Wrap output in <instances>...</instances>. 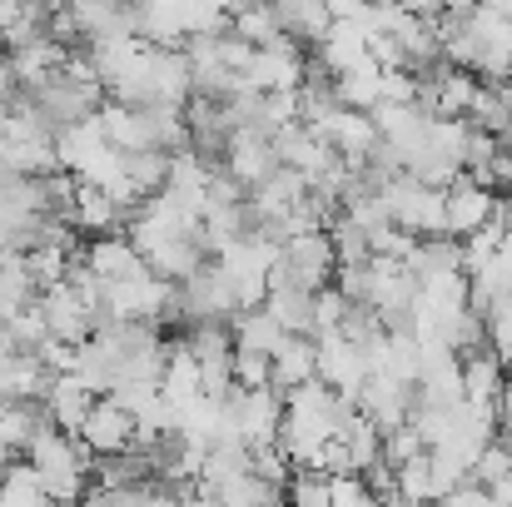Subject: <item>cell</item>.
<instances>
[{"label": "cell", "mask_w": 512, "mask_h": 507, "mask_svg": "<svg viewBox=\"0 0 512 507\" xmlns=\"http://www.w3.org/2000/svg\"><path fill=\"white\" fill-rule=\"evenodd\" d=\"M25 463L35 468L40 488L60 507H75L80 493L90 488V453L70 433H60V428H40L35 443L25 448Z\"/></svg>", "instance_id": "cell-1"}, {"label": "cell", "mask_w": 512, "mask_h": 507, "mask_svg": "<svg viewBox=\"0 0 512 507\" xmlns=\"http://www.w3.org/2000/svg\"><path fill=\"white\" fill-rule=\"evenodd\" d=\"M224 413L229 428L244 448L259 443H279V423H284V393L279 388H229L224 393Z\"/></svg>", "instance_id": "cell-2"}, {"label": "cell", "mask_w": 512, "mask_h": 507, "mask_svg": "<svg viewBox=\"0 0 512 507\" xmlns=\"http://www.w3.org/2000/svg\"><path fill=\"white\" fill-rule=\"evenodd\" d=\"M383 204H388L393 224L408 229L413 239L443 234V189H428L413 174H398V179L383 184Z\"/></svg>", "instance_id": "cell-3"}, {"label": "cell", "mask_w": 512, "mask_h": 507, "mask_svg": "<svg viewBox=\"0 0 512 507\" xmlns=\"http://www.w3.org/2000/svg\"><path fill=\"white\" fill-rule=\"evenodd\" d=\"M334 155H343L348 165H363L368 155H373V145H378V125H373V115L368 110H348V105H329L314 125H309Z\"/></svg>", "instance_id": "cell-4"}, {"label": "cell", "mask_w": 512, "mask_h": 507, "mask_svg": "<svg viewBox=\"0 0 512 507\" xmlns=\"http://www.w3.org/2000/svg\"><path fill=\"white\" fill-rule=\"evenodd\" d=\"M314 378L329 383L343 403H353L363 378H368V358H363L358 343H348L343 334H314Z\"/></svg>", "instance_id": "cell-5"}, {"label": "cell", "mask_w": 512, "mask_h": 507, "mask_svg": "<svg viewBox=\"0 0 512 507\" xmlns=\"http://www.w3.org/2000/svg\"><path fill=\"white\" fill-rule=\"evenodd\" d=\"M219 169L249 194L254 184H264L274 169H279V155H274V135L269 130H229L224 140V155H219Z\"/></svg>", "instance_id": "cell-6"}, {"label": "cell", "mask_w": 512, "mask_h": 507, "mask_svg": "<svg viewBox=\"0 0 512 507\" xmlns=\"http://www.w3.org/2000/svg\"><path fill=\"white\" fill-rule=\"evenodd\" d=\"M35 309H40V319H45V334L60 338V343H85V338L95 334V309L60 279V284H50V289H40L35 294Z\"/></svg>", "instance_id": "cell-7"}, {"label": "cell", "mask_w": 512, "mask_h": 507, "mask_svg": "<svg viewBox=\"0 0 512 507\" xmlns=\"http://www.w3.org/2000/svg\"><path fill=\"white\" fill-rule=\"evenodd\" d=\"M75 443L90 453V458H105V453H125L135 443V413H125L115 398H95L85 423L75 428Z\"/></svg>", "instance_id": "cell-8"}, {"label": "cell", "mask_w": 512, "mask_h": 507, "mask_svg": "<svg viewBox=\"0 0 512 507\" xmlns=\"http://www.w3.org/2000/svg\"><path fill=\"white\" fill-rule=\"evenodd\" d=\"M493 199H498V189L478 184L473 174H458V179L443 189V234L468 239L473 229H483V224L493 219Z\"/></svg>", "instance_id": "cell-9"}, {"label": "cell", "mask_w": 512, "mask_h": 507, "mask_svg": "<svg viewBox=\"0 0 512 507\" xmlns=\"http://www.w3.org/2000/svg\"><path fill=\"white\" fill-rule=\"evenodd\" d=\"M90 403H95V393H90L75 373H50V383H45V393H40L45 418H50L60 433H70V438H75V428L85 423Z\"/></svg>", "instance_id": "cell-10"}, {"label": "cell", "mask_w": 512, "mask_h": 507, "mask_svg": "<svg viewBox=\"0 0 512 507\" xmlns=\"http://www.w3.org/2000/svg\"><path fill=\"white\" fill-rule=\"evenodd\" d=\"M80 264H85L95 279L115 284V279L145 269V254H140L125 234H100V239H85V244H80Z\"/></svg>", "instance_id": "cell-11"}, {"label": "cell", "mask_w": 512, "mask_h": 507, "mask_svg": "<svg viewBox=\"0 0 512 507\" xmlns=\"http://www.w3.org/2000/svg\"><path fill=\"white\" fill-rule=\"evenodd\" d=\"M458 378H463V403L493 408L503 398V388H508V363L493 348H478V353H463L458 358Z\"/></svg>", "instance_id": "cell-12"}, {"label": "cell", "mask_w": 512, "mask_h": 507, "mask_svg": "<svg viewBox=\"0 0 512 507\" xmlns=\"http://www.w3.org/2000/svg\"><path fill=\"white\" fill-rule=\"evenodd\" d=\"M70 224H75V234H80V239L120 234L125 209H120V204H115L105 189H95V184H75V199H70Z\"/></svg>", "instance_id": "cell-13"}, {"label": "cell", "mask_w": 512, "mask_h": 507, "mask_svg": "<svg viewBox=\"0 0 512 507\" xmlns=\"http://www.w3.org/2000/svg\"><path fill=\"white\" fill-rule=\"evenodd\" d=\"M314 378V334H289L269 353V388L294 393Z\"/></svg>", "instance_id": "cell-14"}, {"label": "cell", "mask_w": 512, "mask_h": 507, "mask_svg": "<svg viewBox=\"0 0 512 507\" xmlns=\"http://www.w3.org/2000/svg\"><path fill=\"white\" fill-rule=\"evenodd\" d=\"M45 383H50V368L35 358V348L0 353V398H35L40 403Z\"/></svg>", "instance_id": "cell-15"}, {"label": "cell", "mask_w": 512, "mask_h": 507, "mask_svg": "<svg viewBox=\"0 0 512 507\" xmlns=\"http://www.w3.org/2000/svg\"><path fill=\"white\" fill-rule=\"evenodd\" d=\"M40 428H55V423L45 418V408L35 398H0V443L10 453H25Z\"/></svg>", "instance_id": "cell-16"}, {"label": "cell", "mask_w": 512, "mask_h": 507, "mask_svg": "<svg viewBox=\"0 0 512 507\" xmlns=\"http://www.w3.org/2000/svg\"><path fill=\"white\" fill-rule=\"evenodd\" d=\"M274 15H279V30L289 40H299L304 50H314L324 40V30L334 25L329 10H324V0H274Z\"/></svg>", "instance_id": "cell-17"}, {"label": "cell", "mask_w": 512, "mask_h": 507, "mask_svg": "<svg viewBox=\"0 0 512 507\" xmlns=\"http://www.w3.org/2000/svg\"><path fill=\"white\" fill-rule=\"evenodd\" d=\"M199 393H204V388H199V363H194V353L174 334L170 353H165V373H160V398H165L170 408H184V403L199 398Z\"/></svg>", "instance_id": "cell-18"}, {"label": "cell", "mask_w": 512, "mask_h": 507, "mask_svg": "<svg viewBox=\"0 0 512 507\" xmlns=\"http://www.w3.org/2000/svg\"><path fill=\"white\" fill-rule=\"evenodd\" d=\"M418 279H428V274H443V269H463V239H453V234H428V239H413V249H408V259H403Z\"/></svg>", "instance_id": "cell-19"}, {"label": "cell", "mask_w": 512, "mask_h": 507, "mask_svg": "<svg viewBox=\"0 0 512 507\" xmlns=\"http://www.w3.org/2000/svg\"><path fill=\"white\" fill-rule=\"evenodd\" d=\"M229 334H234V348H249V353H274L279 343H284V329L274 324V314L259 304V309H239L234 319H229Z\"/></svg>", "instance_id": "cell-20"}, {"label": "cell", "mask_w": 512, "mask_h": 507, "mask_svg": "<svg viewBox=\"0 0 512 507\" xmlns=\"http://www.w3.org/2000/svg\"><path fill=\"white\" fill-rule=\"evenodd\" d=\"M264 309L274 314V324L284 334H314V294L309 289H269Z\"/></svg>", "instance_id": "cell-21"}, {"label": "cell", "mask_w": 512, "mask_h": 507, "mask_svg": "<svg viewBox=\"0 0 512 507\" xmlns=\"http://www.w3.org/2000/svg\"><path fill=\"white\" fill-rule=\"evenodd\" d=\"M120 174L130 179V189L140 199H150L170 184V155L165 150H130V155H120Z\"/></svg>", "instance_id": "cell-22"}, {"label": "cell", "mask_w": 512, "mask_h": 507, "mask_svg": "<svg viewBox=\"0 0 512 507\" xmlns=\"http://www.w3.org/2000/svg\"><path fill=\"white\" fill-rule=\"evenodd\" d=\"M0 507H60L45 488H40V478H35V468L30 463H5V473H0Z\"/></svg>", "instance_id": "cell-23"}, {"label": "cell", "mask_w": 512, "mask_h": 507, "mask_svg": "<svg viewBox=\"0 0 512 507\" xmlns=\"http://www.w3.org/2000/svg\"><path fill=\"white\" fill-rule=\"evenodd\" d=\"M393 493H398V503L403 507L438 503V493H433V473H428V453H418V458H408L403 468H393Z\"/></svg>", "instance_id": "cell-24"}, {"label": "cell", "mask_w": 512, "mask_h": 507, "mask_svg": "<svg viewBox=\"0 0 512 507\" xmlns=\"http://www.w3.org/2000/svg\"><path fill=\"white\" fill-rule=\"evenodd\" d=\"M324 234H329V244H334V269H339V264H368V259H373V244H368V234H363V229H358L348 214H339V219H334Z\"/></svg>", "instance_id": "cell-25"}, {"label": "cell", "mask_w": 512, "mask_h": 507, "mask_svg": "<svg viewBox=\"0 0 512 507\" xmlns=\"http://www.w3.org/2000/svg\"><path fill=\"white\" fill-rule=\"evenodd\" d=\"M508 473H512V448L503 438H493V443L478 448V458H473V468H468V483L498 488V483H508Z\"/></svg>", "instance_id": "cell-26"}, {"label": "cell", "mask_w": 512, "mask_h": 507, "mask_svg": "<svg viewBox=\"0 0 512 507\" xmlns=\"http://www.w3.org/2000/svg\"><path fill=\"white\" fill-rule=\"evenodd\" d=\"M483 324H488V348H493L503 363H512V294L493 299V304L483 309Z\"/></svg>", "instance_id": "cell-27"}, {"label": "cell", "mask_w": 512, "mask_h": 507, "mask_svg": "<svg viewBox=\"0 0 512 507\" xmlns=\"http://www.w3.org/2000/svg\"><path fill=\"white\" fill-rule=\"evenodd\" d=\"M284 503L289 507H334L329 503V478H324V473H294L289 488H284Z\"/></svg>", "instance_id": "cell-28"}, {"label": "cell", "mask_w": 512, "mask_h": 507, "mask_svg": "<svg viewBox=\"0 0 512 507\" xmlns=\"http://www.w3.org/2000/svg\"><path fill=\"white\" fill-rule=\"evenodd\" d=\"M418 453H428V448H423V438H418L413 423H398V428L383 433V463H388V468H403V463L418 458Z\"/></svg>", "instance_id": "cell-29"}, {"label": "cell", "mask_w": 512, "mask_h": 507, "mask_svg": "<svg viewBox=\"0 0 512 507\" xmlns=\"http://www.w3.org/2000/svg\"><path fill=\"white\" fill-rule=\"evenodd\" d=\"M229 378H234V388H269V353H249V348H234Z\"/></svg>", "instance_id": "cell-30"}, {"label": "cell", "mask_w": 512, "mask_h": 507, "mask_svg": "<svg viewBox=\"0 0 512 507\" xmlns=\"http://www.w3.org/2000/svg\"><path fill=\"white\" fill-rule=\"evenodd\" d=\"M343 314H348V299H343L334 284L314 289V334H334L343 324Z\"/></svg>", "instance_id": "cell-31"}, {"label": "cell", "mask_w": 512, "mask_h": 507, "mask_svg": "<svg viewBox=\"0 0 512 507\" xmlns=\"http://www.w3.org/2000/svg\"><path fill=\"white\" fill-rule=\"evenodd\" d=\"M329 503L334 507H368L373 493H368V483H363L358 473H339V478H329Z\"/></svg>", "instance_id": "cell-32"}, {"label": "cell", "mask_w": 512, "mask_h": 507, "mask_svg": "<svg viewBox=\"0 0 512 507\" xmlns=\"http://www.w3.org/2000/svg\"><path fill=\"white\" fill-rule=\"evenodd\" d=\"M493 423H498V438L512 448V383L503 388V398L493 403Z\"/></svg>", "instance_id": "cell-33"}, {"label": "cell", "mask_w": 512, "mask_h": 507, "mask_svg": "<svg viewBox=\"0 0 512 507\" xmlns=\"http://www.w3.org/2000/svg\"><path fill=\"white\" fill-rule=\"evenodd\" d=\"M368 5H373V0H324L329 20H363V15H368Z\"/></svg>", "instance_id": "cell-34"}, {"label": "cell", "mask_w": 512, "mask_h": 507, "mask_svg": "<svg viewBox=\"0 0 512 507\" xmlns=\"http://www.w3.org/2000/svg\"><path fill=\"white\" fill-rule=\"evenodd\" d=\"M15 95H20V85H15V70H10V60L0 55V110H5Z\"/></svg>", "instance_id": "cell-35"}, {"label": "cell", "mask_w": 512, "mask_h": 507, "mask_svg": "<svg viewBox=\"0 0 512 507\" xmlns=\"http://www.w3.org/2000/svg\"><path fill=\"white\" fill-rule=\"evenodd\" d=\"M10 458H15V453H10V448L0 443V473H5V463H10Z\"/></svg>", "instance_id": "cell-36"}]
</instances>
